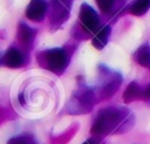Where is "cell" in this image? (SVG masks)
I'll return each instance as SVG.
<instances>
[{
	"label": "cell",
	"mask_w": 150,
	"mask_h": 144,
	"mask_svg": "<svg viewBox=\"0 0 150 144\" xmlns=\"http://www.w3.org/2000/svg\"><path fill=\"white\" fill-rule=\"evenodd\" d=\"M134 124V115L121 107H109L102 109L91 126L94 135H110L128 131Z\"/></svg>",
	"instance_id": "6da1fadb"
},
{
	"label": "cell",
	"mask_w": 150,
	"mask_h": 144,
	"mask_svg": "<svg viewBox=\"0 0 150 144\" xmlns=\"http://www.w3.org/2000/svg\"><path fill=\"white\" fill-rule=\"evenodd\" d=\"M36 60L40 67L55 74H61L67 68L69 62L67 53L61 48H52L43 50L39 53Z\"/></svg>",
	"instance_id": "7a4b0ae2"
},
{
	"label": "cell",
	"mask_w": 150,
	"mask_h": 144,
	"mask_svg": "<svg viewBox=\"0 0 150 144\" xmlns=\"http://www.w3.org/2000/svg\"><path fill=\"white\" fill-rule=\"evenodd\" d=\"M79 21L84 30L88 33H95L100 25V18L91 6L82 4L79 13Z\"/></svg>",
	"instance_id": "3957f363"
},
{
	"label": "cell",
	"mask_w": 150,
	"mask_h": 144,
	"mask_svg": "<svg viewBox=\"0 0 150 144\" xmlns=\"http://www.w3.org/2000/svg\"><path fill=\"white\" fill-rule=\"evenodd\" d=\"M71 4L73 0H49L52 22L59 25L67 20L69 16Z\"/></svg>",
	"instance_id": "277c9868"
},
{
	"label": "cell",
	"mask_w": 150,
	"mask_h": 144,
	"mask_svg": "<svg viewBox=\"0 0 150 144\" xmlns=\"http://www.w3.org/2000/svg\"><path fill=\"white\" fill-rule=\"evenodd\" d=\"M47 2L45 0H30L26 8V16L35 22H40L45 19L47 13Z\"/></svg>",
	"instance_id": "5b68a950"
},
{
	"label": "cell",
	"mask_w": 150,
	"mask_h": 144,
	"mask_svg": "<svg viewBox=\"0 0 150 144\" xmlns=\"http://www.w3.org/2000/svg\"><path fill=\"white\" fill-rule=\"evenodd\" d=\"M2 63L8 68H20L25 64V55L20 49L11 47L4 54Z\"/></svg>",
	"instance_id": "8992f818"
},
{
	"label": "cell",
	"mask_w": 150,
	"mask_h": 144,
	"mask_svg": "<svg viewBox=\"0 0 150 144\" xmlns=\"http://www.w3.org/2000/svg\"><path fill=\"white\" fill-rule=\"evenodd\" d=\"M35 37V30L27 26L26 23L21 22L18 27V40L20 41L21 46L25 48H28V46H32Z\"/></svg>",
	"instance_id": "52a82bcc"
},
{
	"label": "cell",
	"mask_w": 150,
	"mask_h": 144,
	"mask_svg": "<svg viewBox=\"0 0 150 144\" xmlns=\"http://www.w3.org/2000/svg\"><path fill=\"white\" fill-rule=\"evenodd\" d=\"M135 61L144 67L150 69V44L149 43H143L135 53Z\"/></svg>",
	"instance_id": "ba28073f"
},
{
	"label": "cell",
	"mask_w": 150,
	"mask_h": 144,
	"mask_svg": "<svg viewBox=\"0 0 150 144\" xmlns=\"http://www.w3.org/2000/svg\"><path fill=\"white\" fill-rule=\"evenodd\" d=\"M109 36H110V26H104L101 29H98V32L94 35L91 43L96 49H102L105 47Z\"/></svg>",
	"instance_id": "9c48e42d"
},
{
	"label": "cell",
	"mask_w": 150,
	"mask_h": 144,
	"mask_svg": "<svg viewBox=\"0 0 150 144\" xmlns=\"http://www.w3.org/2000/svg\"><path fill=\"white\" fill-rule=\"evenodd\" d=\"M150 8V0H135L130 8H129V13L136 16H141L143 14H145Z\"/></svg>",
	"instance_id": "30bf717a"
},
{
	"label": "cell",
	"mask_w": 150,
	"mask_h": 144,
	"mask_svg": "<svg viewBox=\"0 0 150 144\" xmlns=\"http://www.w3.org/2000/svg\"><path fill=\"white\" fill-rule=\"evenodd\" d=\"M139 96H141V89H139V87H138V84L136 82H131L127 87V89H125V91L123 94V98H124L125 103L136 101L137 98H139Z\"/></svg>",
	"instance_id": "8fae6325"
},
{
	"label": "cell",
	"mask_w": 150,
	"mask_h": 144,
	"mask_svg": "<svg viewBox=\"0 0 150 144\" xmlns=\"http://www.w3.org/2000/svg\"><path fill=\"white\" fill-rule=\"evenodd\" d=\"M7 144H38L34 139V137H32L28 133H22L19 136H14L12 137Z\"/></svg>",
	"instance_id": "7c38bea8"
},
{
	"label": "cell",
	"mask_w": 150,
	"mask_h": 144,
	"mask_svg": "<svg viewBox=\"0 0 150 144\" xmlns=\"http://www.w3.org/2000/svg\"><path fill=\"white\" fill-rule=\"evenodd\" d=\"M96 2H97V6L100 7V9L102 12L107 13V12H109L111 9L115 0H96Z\"/></svg>",
	"instance_id": "4fadbf2b"
},
{
	"label": "cell",
	"mask_w": 150,
	"mask_h": 144,
	"mask_svg": "<svg viewBox=\"0 0 150 144\" xmlns=\"http://www.w3.org/2000/svg\"><path fill=\"white\" fill-rule=\"evenodd\" d=\"M144 96L146 97V98H150V85L146 88V90L144 91Z\"/></svg>",
	"instance_id": "5bb4252c"
},
{
	"label": "cell",
	"mask_w": 150,
	"mask_h": 144,
	"mask_svg": "<svg viewBox=\"0 0 150 144\" xmlns=\"http://www.w3.org/2000/svg\"><path fill=\"white\" fill-rule=\"evenodd\" d=\"M83 144H96V142H94V140H91V139H89V140H87V142H84Z\"/></svg>",
	"instance_id": "9a60e30c"
}]
</instances>
